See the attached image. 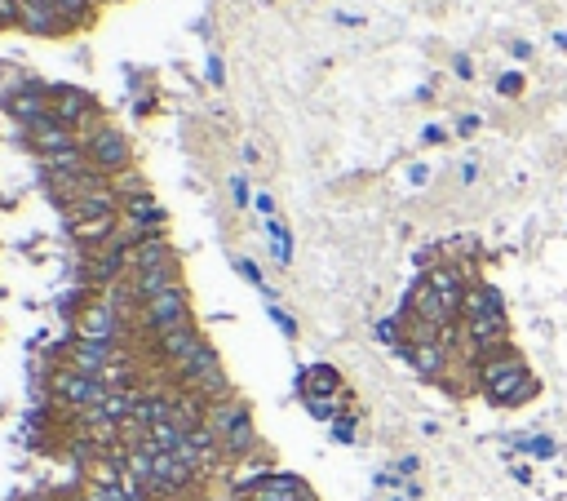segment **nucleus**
<instances>
[{"instance_id": "f257e3e1", "label": "nucleus", "mask_w": 567, "mask_h": 501, "mask_svg": "<svg viewBox=\"0 0 567 501\" xmlns=\"http://www.w3.org/2000/svg\"><path fill=\"white\" fill-rule=\"evenodd\" d=\"M49 116H54V125L80 134V142H89L102 129L98 102L89 98L85 89H76V85H49Z\"/></svg>"}, {"instance_id": "f03ea898", "label": "nucleus", "mask_w": 567, "mask_h": 501, "mask_svg": "<svg viewBox=\"0 0 567 501\" xmlns=\"http://www.w3.org/2000/svg\"><path fill=\"white\" fill-rule=\"evenodd\" d=\"M125 333V311L111 298H94L89 306L76 311V337L80 342H102V346H120Z\"/></svg>"}, {"instance_id": "7ed1b4c3", "label": "nucleus", "mask_w": 567, "mask_h": 501, "mask_svg": "<svg viewBox=\"0 0 567 501\" xmlns=\"http://www.w3.org/2000/svg\"><path fill=\"white\" fill-rule=\"evenodd\" d=\"M49 391H54V400L58 404H67L71 413H85V408H98L102 400L111 395V386L107 382H98V377H85V373H76V368H58L54 377H49Z\"/></svg>"}, {"instance_id": "20e7f679", "label": "nucleus", "mask_w": 567, "mask_h": 501, "mask_svg": "<svg viewBox=\"0 0 567 501\" xmlns=\"http://www.w3.org/2000/svg\"><path fill=\"white\" fill-rule=\"evenodd\" d=\"M138 324L151 337L178 329V324H191V293H187V284H182V289L160 293V298H151V302H142L138 306Z\"/></svg>"}, {"instance_id": "39448f33", "label": "nucleus", "mask_w": 567, "mask_h": 501, "mask_svg": "<svg viewBox=\"0 0 567 501\" xmlns=\"http://www.w3.org/2000/svg\"><path fill=\"white\" fill-rule=\"evenodd\" d=\"M85 156H89V165L98 173H107V178H120V173L133 169V147L116 125H102L98 134L85 142Z\"/></svg>"}, {"instance_id": "423d86ee", "label": "nucleus", "mask_w": 567, "mask_h": 501, "mask_svg": "<svg viewBox=\"0 0 567 501\" xmlns=\"http://www.w3.org/2000/svg\"><path fill=\"white\" fill-rule=\"evenodd\" d=\"M5 111L18 120V125H27V129L49 125V85L27 80V85L9 89V94H5Z\"/></svg>"}, {"instance_id": "0eeeda50", "label": "nucleus", "mask_w": 567, "mask_h": 501, "mask_svg": "<svg viewBox=\"0 0 567 501\" xmlns=\"http://www.w3.org/2000/svg\"><path fill=\"white\" fill-rule=\"evenodd\" d=\"M120 360V346H102V342H71V351H67V368H76V373H85V377H107V368Z\"/></svg>"}, {"instance_id": "6e6552de", "label": "nucleus", "mask_w": 567, "mask_h": 501, "mask_svg": "<svg viewBox=\"0 0 567 501\" xmlns=\"http://www.w3.org/2000/svg\"><path fill=\"white\" fill-rule=\"evenodd\" d=\"M89 284H120V280H129V249H120V244H102V249L89 253Z\"/></svg>"}, {"instance_id": "1a4fd4ad", "label": "nucleus", "mask_w": 567, "mask_h": 501, "mask_svg": "<svg viewBox=\"0 0 567 501\" xmlns=\"http://www.w3.org/2000/svg\"><path fill=\"white\" fill-rule=\"evenodd\" d=\"M426 284L435 289V298L448 306L452 320H457V315H461V302H466V289H470L466 275H461V267H452V262H443V267H430V271H426Z\"/></svg>"}, {"instance_id": "9d476101", "label": "nucleus", "mask_w": 567, "mask_h": 501, "mask_svg": "<svg viewBox=\"0 0 567 501\" xmlns=\"http://www.w3.org/2000/svg\"><path fill=\"white\" fill-rule=\"evenodd\" d=\"M249 501H315V493H311L306 479L288 475V470H271V475L249 493Z\"/></svg>"}, {"instance_id": "9b49d317", "label": "nucleus", "mask_w": 567, "mask_h": 501, "mask_svg": "<svg viewBox=\"0 0 567 501\" xmlns=\"http://www.w3.org/2000/svg\"><path fill=\"white\" fill-rule=\"evenodd\" d=\"M129 289H133V302H151L169 289H182V262H169V267H156V271H138L129 275Z\"/></svg>"}, {"instance_id": "f8f14e48", "label": "nucleus", "mask_w": 567, "mask_h": 501, "mask_svg": "<svg viewBox=\"0 0 567 501\" xmlns=\"http://www.w3.org/2000/svg\"><path fill=\"white\" fill-rule=\"evenodd\" d=\"M156 342V351H160V360L169 364V368H178L187 355L195 351V346L204 342V333H200V324H178V329H169V333H160V337H151Z\"/></svg>"}, {"instance_id": "ddd939ff", "label": "nucleus", "mask_w": 567, "mask_h": 501, "mask_svg": "<svg viewBox=\"0 0 567 501\" xmlns=\"http://www.w3.org/2000/svg\"><path fill=\"white\" fill-rule=\"evenodd\" d=\"M18 23L36 36H58L67 32V18L58 14L54 0H18Z\"/></svg>"}, {"instance_id": "4468645a", "label": "nucleus", "mask_w": 567, "mask_h": 501, "mask_svg": "<svg viewBox=\"0 0 567 501\" xmlns=\"http://www.w3.org/2000/svg\"><path fill=\"white\" fill-rule=\"evenodd\" d=\"M523 355L519 351H510V346H501V351H492V355H483L479 360V386L483 391H492V386H501V382H510L514 373H523Z\"/></svg>"}, {"instance_id": "2eb2a0df", "label": "nucleus", "mask_w": 567, "mask_h": 501, "mask_svg": "<svg viewBox=\"0 0 567 501\" xmlns=\"http://www.w3.org/2000/svg\"><path fill=\"white\" fill-rule=\"evenodd\" d=\"M169 262H178V249H173L169 235H156V240H142V244H133L129 249V275L169 267Z\"/></svg>"}, {"instance_id": "dca6fc26", "label": "nucleus", "mask_w": 567, "mask_h": 501, "mask_svg": "<svg viewBox=\"0 0 567 501\" xmlns=\"http://www.w3.org/2000/svg\"><path fill=\"white\" fill-rule=\"evenodd\" d=\"M399 355H404L421 377H443L448 373V346L443 342H404L399 346Z\"/></svg>"}, {"instance_id": "f3484780", "label": "nucleus", "mask_w": 567, "mask_h": 501, "mask_svg": "<svg viewBox=\"0 0 567 501\" xmlns=\"http://www.w3.org/2000/svg\"><path fill=\"white\" fill-rule=\"evenodd\" d=\"M218 368H222L218 351H213L209 342H200V346H195V351L187 355V360H182L178 368H173V377H178L182 386H191V391H195V386H200L204 377H213V373H218Z\"/></svg>"}, {"instance_id": "a211bd4d", "label": "nucleus", "mask_w": 567, "mask_h": 501, "mask_svg": "<svg viewBox=\"0 0 567 501\" xmlns=\"http://www.w3.org/2000/svg\"><path fill=\"white\" fill-rule=\"evenodd\" d=\"M27 138H32L36 156H54V151H71V147H85V142H80V134H71V129L54 125V116H49V125H40V129H27Z\"/></svg>"}, {"instance_id": "6ab92c4d", "label": "nucleus", "mask_w": 567, "mask_h": 501, "mask_svg": "<svg viewBox=\"0 0 567 501\" xmlns=\"http://www.w3.org/2000/svg\"><path fill=\"white\" fill-rule=\"evenodd\" d=\"M483 395H488V404H497V408H514V404H523V400H532L536 395V377L523 368V373H514L510 382L492 386V391H483Z\"/></svg>"}, {"instance_id": "aec40b11", "label": "nucleus", "mask_w": 567, "mask_h": 501, "mask_svg": "<svg viewBox=\"0 0 567 501\" xmlns=\"http://www.w3.org/2000/svg\"><path fill=\"white\" fill-rule=\"evenodd\" d=\"M461 315H466V320H479V315H505L501 289H492V284H470L466 302H461Z\"/></svg>"}, {"instance_id": "412c9836", "label": "nucleus", "mask_w": 567, "mask_h": 501, "mask_svg": "<svg viewBox=\"0 0 567 501\" xmlns=\"http://www.w3.org/2000/svg\"><path fill=\"white\" fill-rule=\"evenodd\" d=\"M120 213H111V218H85V222H71V235H76L80 244H89V249H102V244L116 240L120 231Z\"/></svg>"}, {"instance_id": "4be33fe9", "label": "nucleus", "mask_w": 567, "mask_h": 501, "mask_svg": "<svg viewBox=\"0 0 567 501\" xmlns=\"http://www.w3.org/2000/svg\"><path fill=\"white\" fill-rule=\"evenodd\" d=\"M120 209H125V204H120L116 187H102V191H94V196H85V200L71 204V222H85V218H111V213H120Z\"/></svg>"}, {"instance_id": "5701e85b", "label": "nucleus", "mask_w": 567, "mask_h": 501, "mask_svg": "<svg viewBox=\"0 0 567 501\" xmlns=\"http://www.w3.org/2000/svg\"><path fill=\"white\" fill-rule=\"evenodd\" d=\"M302 395H319V400H337L342 395V373L333 364H315L302 373Z\"/></svg>"}, {"instance_id": "b1692460", "label": "nucleus", "mask_w": 567, "mask_h": 501, "mask_svg": "<svg viewBox=\"0 0 567 501\" xmlns=\"http://www.w3.org/2000/svg\"><path fill=\"white\" fill-rule=\"evenodd\" d=\"M222 453L231 457V462H244L249 453H257V426H253V413L240 417V422L231 426V431L222 435Z\"/></svg>"}, {"instance_id": "393cba45", "label": "nucleus", "mask_w": 567, "mask_h": 501, "mask_svg": "<svg viewBox=\"0 0 567 501\" xmlns=\"http://www.w3.org/2000/svg\"><path fill=\"white\" fill-rule=\"evenodd\" d=\"M240 417H249V404H244L240 395H231V400H218V404H209V422H204V426H209V431L222 439V435L231 431L235 422H240Z\"/></svg>"}, {"instance_id": "a878e982", "label": "nucleus", "mask_w": 567, "mask_h": 501, "mask_svg": "<svg viewBox=\"0 0 567 501\" xmlns=\"http://www.w3.org/2000/svg\"><path fill=\"white\" fill-rule=\"evenodd\" d=\"M142 439H147L156 453H178V448L187 444V431H182L178 422H160V426H151V431L142 435Z\"/></svg>"}, {"instance_id": "bb28decb", "label": "nucleus", "mask_w": 567, "mask_h": 501, "mask_svg": "<svg viewBox=\"0 0 567 501\" xmlns=\"http://www.w3.org/2000/svg\"><path fill=\"white\" fill-rule=\"evenodd\" d=\"M266 235H271V258L280 262V267H288L293 262V240H288V231H284V222H266Z\"/></svg>"}, {"instance_id": "cd10ccee", "label": "nucleus", "mask_w": 567, "mask_h": 501, "mask_svg": "<svg viewBox=\"0 0 567 501\" xmlns=\"http://www.w3.org/2000/svg\"><path fill=\"white\" fill-rule=\"evenodd\" d=\"M54 5H58V14H63L67 23H71V18H94V5H98V0H54Z\"/></svg>"}, {"instance_id": "c85d7f7f", "label": "nucleus", "mask_w": 567, "mask_h": 501, "mask_svg": "<svg viewBox=\"0 0 567 501\" xmlns=\"http://www.w3.org/2000/svg\"><path fill=\"white\" fill-rule=\"evenodd\" d=\"M306 413L315 422H337V400H319V395H306Z\"/></svg>"}, {"instance_id": "c756f323", "label": "nucleus", "mask_w": 567, "mask_h": 501, "mask_svg": "<svg viewBox=\"0 0 567 501\" xmlns=\"http://www.w3.org/2000/svg\"><path fill=\"white\" fill-rule=\"evenodd\" d=\"M519 448H528V453H536V457H554V453H559V444H554V439H545V435L519 439Z\"/></svg>"}, {"instance_id": "7c9ffc66", "label": "nucleus", "mask_w": 567, "mask_h": 501, "mask_svg": "<svg viewBox=\"0 0 567 501\" xmlns=\"http://www.w3.org/2000/svg\"><path fill=\"white\" fill-rule=\"evenodd\" d=\"M377 342H386V346H395V351H399V346H404V342H399V320H381L377 324Z\"/></svg>"}, {"instance_id": "2f4dec72", "label": "nucleus", "mask_w": 567, "mask_h": 501, "mask_svg": "<svg viewBox=\"0 0 567 501\" xmlns=\"http://www.w3.org/2000/svg\"><path fill=\"white\" fill-rule=\"evenodd\" d=\"M497 89H501V94H505V98H514V94H523V76H519V71H505V76L497 80Z\"/></svg>"}, {"instance_id": "473e14b6", "label": "nucleus", "mask_w": 567, "mask_h": 501, "mask_svg": "<svg viewBox=\"0 0 567 501\" xmlns=\"http://www.w3.org/2000/svg\"><path fill=\"white\" fill-rule=\"evenodd\" d=\"M333 435H337V444H355V417H337Z\"/></svg>"}, {"instance_id": "72a5a7b5", "label": "nucleus", "mask_w": 567, "mask_h": 501, "mask_svg": "<svg viewBox=\"0 0 567 501\" xmlns=\"http://www.w3.org/2000/svg\"><path fill=\"white\" fill-rule=\"evenodd\" d=\"M271 320L280 324V333H284V337H297V324H293V315H288V311H280V306H275V302H271Z\"/></svg>"}, {"instance_id": "f704fd0d", "label": "nucleus", "mask_w": 567, "mask_h": 501, "mask_svg": "<svg viewBox=\"0 0 567 501\" xmlns=\"http://www.w3.org/2000/svg\"><path fill=\"white\" fill-rule=\"evenodd\" d=\"M204 76H209V85H213V89H222V80H226V67H222V58H218V54L209 58V67H204Z\"/></svg>"}, {"instance_id": "c9c22d12", "label": "nucleus", "mask_w": 567, "mask_h": 501, "mask_svg": "<svg viewBox=\"0 0 567 501\" xmlns=\"http://www.w3.org/2000/svg\"><path fill=\"white\" fill-rule=\"evenodd\" d=\"M235 271H240V275H244V280H249V284H257V289H262V271H257L249 258H235Z\"/></svg>"}, {"instance_id": "e433bc0d", "label": "nucleus", "mask_w": 567, "mask_h": 501, "mask_svg": "<svg viewBox=\"0 0 567 501\" xmlns=\"http://www.w3.org/2000/svg\"><path fill=\"white\" fill-rule=\"evenodd\" d=\"M231 200L240 204V209H249V182L244 178H231Z\"/></svg>"}, {"instance_id": "4c0bfd02", "label": "nucleus", "mask_w": 567, "mask_h": 501, "mask_svg": "<svg viewBox=\"0 0 567 501\" xmlns=\"http://www.w3.org/2000/svg\"><path fill=\"white\" fill-rule=\"evenodd\" d=\"M395 475H399V479H408V475H417V457H399V466H395Z\"/></svg>"}, {"instance_id": "58836bf2", "label": "nucleus", "mask_w": 567, "mask_h": 501, "mask_svg": "<svg viewBox=\"0 0 567 501\" xmlns=\"http://www.w3.org/2000/svg\"><path fill=\"white\" fill-rule=\"evenodd\" d=\"M408 178H412V187H421V182L430 178V169H426V165H412V173H408Z\"/></svg>"}, {"instance_id": "ea45409f", "label": "nucleus", "mask_w": 567, "mask_h": 501, "mask_svg": "<svg viewBox=\"0 0 567 501\" xmlns=\"http://www.w3.org/2000/svg\"><path fill=\"white\" fill-rule=\"evenodd\" d=\"M479 129V116H461V134H474Z\"/></svg>"}, {"instance_id": "a19ab883", "label": "nucleus", "mask_w": 567, "mask_h": 501, "mask_svg": "<svg viewBox=\"0 0 567 501\" xmlns=\"http://www.w3.org/2000/svg\"><path fill=\"white\" fill-rule=\"evenodd\" d=\"M386 501H412V497H408V493H404V497H386Z\"/></svg>"}]
</instances>
